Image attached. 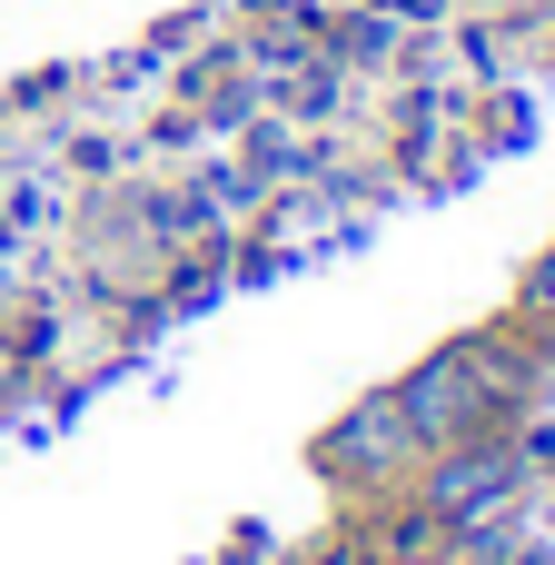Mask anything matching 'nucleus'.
I'll return each mask as SVG.
<instances>
[{
    "label": "nucleus",
    "mask_w": 555,
    "mask_h": 565,
    "mask_svg": "<svg viewBox=\"0 0 555 565\" xmlns=\"http://www.w3.org/2000/svg\"><path fill=\"white\" fill-rule=\"evenodd\" d=\"M526 377H536V338L526 328L516 338H457V348H437V358H417L397 377V407H407L417 447H457V437L516 427Z\"/></svg>",
    "instance_id": "f257e3e1"
},
{
    "label": "nucleus",
    "mask_w": 555,
    "mask_h": 565,
    "mask_svg": "<svg viewBox=\"0 0 555 565\" xmlns=\"http://www.w3.org/2000/svg\"><path fill=\"white\" fill-rule=\"evenodd\" d=\"M526 487H536V457H526L506 427H497V437H457V447H427V467H417V516H427L437 536H467V526L516 516Z\"/></svg>",
    "instance_id": "f03ea898"
},
{
    "label": "nucleus",
    "mask_w": 555,
    "mask_h": 565,
    "mask_svg": "<svg viewBox=\"0 0 555 565\" xmlns=\"http://www.w3.org/2000/svg\"><path fill=\"white\" fill-rule=\"evenodd\" d=\"M427 467V447H417V427H407V407H397V387H377V397H357L328 437H318V477H338V487H407Z\"/></svg>",
    "instance_id": "7ed1b4c3"
},
{
    "label": "nucleus",
    "mask_w": 555,
    "mask_h": 565,
    "mask_svg": "<svg viewBox=\"0 0 555 565\" xmlns=\"http://www.w3.org/2000/svg\"><path fill=\"white\" fill-rule=\"evenodd\" d=\"M516 328H526V338H555V248L516 278Z\"/></svg>",
    "instance_id": "20e7f679"
}]
</instances>
